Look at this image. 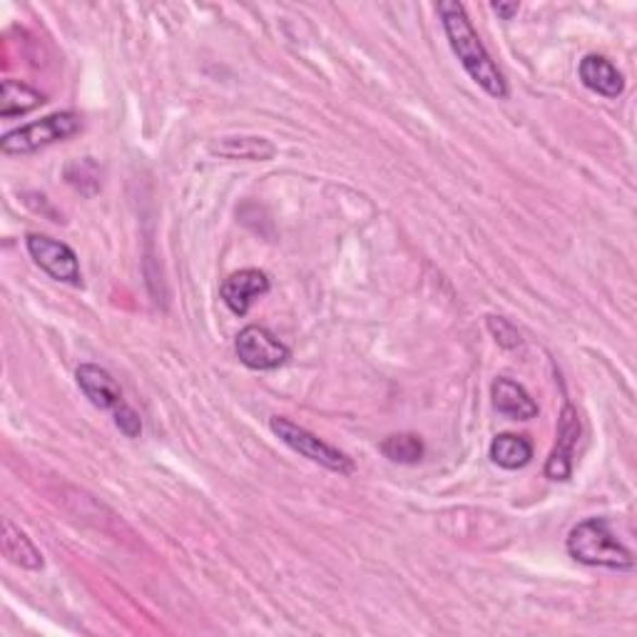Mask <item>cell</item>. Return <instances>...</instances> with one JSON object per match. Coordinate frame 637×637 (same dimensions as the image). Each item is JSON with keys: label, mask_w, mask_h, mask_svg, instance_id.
Returning <instances> with one entry per match:
<instances>
[{"label": "cell", "mask_w": 637, "mask_h": 637, "mask_svg": "<svg viewBox=\"0 0 637 637\" xmlns=\"http://www.w3.org/2000/svg\"><path fill=\"white\" fill-rule=\"evenodd\" d=\"M436 11H439L441 15L443 33H446L449 46L453 52H456V58L470 75V81H474L476 85H481L483 90L495 100L509 98V83H505L499 65L493 63L491 52L486 50L483 40L478 38L466 8L456 3V0H449V3L436 5Z\"/></svg>", "instance_id": "1"}, {"label": "cell", "mask_w": 637, "mask_h": 637, "mask_svg": "<svg viewBox=\"0 0 637 637\" xmlns=\"http://www.w3.org/2000/svg\"><path fill=\"white\" fill-rule=\"evenodd\" d=\"M565 548H568L571 558L583 565H592V568H610L621 573L635 571L633 553L617 540L605 518H588L578 523L565 540Z\"/></svg>", "instance_id": "2"}, {"label": "cell", "mask_w": 637, "mask_h": 637, "mask_svg": "<svg viewBox=\"0 0 637 637\" xmlns=\"http://www.w3.org/2000/svg\"><path fill=\"white\" fill-rule=\"evenodd\" d=\"M83 130V120L77 112H56L30 125L15 127L0 137V150L5 155H33L56 143H65Z\"/></svg>", "instance_id": "3"}, {"label": "cell", "mask_w": 637, "mask_h": 637, "mask_svg": "<svg viewBox=\"0 0 637 637\" xmlns=\"http://www.w3.org/2000/svg\"><path fill=\"white\" fill-rule=\"evenodd\" d=\"M269 429L277 436L279 441L286 443L292 451L299 453L302 458L311 461V464H317L327 470H334L339 476H352L356 466L354 461L346 456L334 446H329L327 441H321L319 436H314L311 431L304 429V426L294 424L292 418L286 416H272L269 418Z\"/></svg>", "instance_id": "4"}, {"label": "cell", "mask_w": 637, "mask_h": 637, "mask_svg": "<svg viewBox=\"0 0 637 637\" xmlns=\"http://www.w3.org/2000/svg\"><path fill=\"white\" fill-rule=\"evenodd\" d=\"M234 352L252 371H274L292 359L290 346L279 342V336L259 324L244 327L240 331L237 342H234Z\"/></svg>", "instance_id": "5"}, {"label": "cell", "mask_w": 637, "mask_h": 637, "mask_svg": "<svg viewBox=\"0 0 637 637\" xmlns=\"http://www.w3.org/2000/svg\"><path fill=\"white\" fill-rule=\"evenodd\" d=\"M25 247H28V255L42 272L63 284L83 286L81 261H77V255L65 242L46 237V234H28Z\"/></svg>", "instance_id": "6"}, {"label": "cell", "mask_w": 637, "mask_h": 637, "mask_svg": "<svg viewBox=\"0 0 637 637\" xmlns=\"http://www.w3.org/2000/svg\"><path fill=\"white\" fill-rule=\"evenodd\" d=\"M580 439V418L571 404L563 406L561 424H558V443L546 464V476L551 481H568L573 476V453Z\"/></svg>", "instance_id": "7"}, {"label": "cell", "mask_w": 637, "mask_h": 637, "mask_svg": "<svg viewBox=\"0 0 637 637\" xmlns=\"http://www.w3.org/2000/svg\"><path fill=\"white\" fill-rule=\"evenodd\" d=\"M269 277L259 269H240V272L230 274L222 282V302L226 304V309L237 317H244L249 311L252 302L259 299L269 292Z\"/></svg>", "instance_id": "8"}, {"label": "cell", "mask_w": 637, "mask_h": 637, "mask_svg": "<svg viewBox=\"0 0 637 637\" xmlns=\"http://www.w3.org/2000/svg\"><path fill=\"white\" fill-rule=\"evenodd\" d=\"M75 379L83 394L90 399V404L95 408H100V412H115L122 404V391L118 387V381L110 377V371L100 369V366L95 364L77 366Z\"/></svg>", "instance_id": "9"}, {"label": "cell", "mask_w": 637, "mask_h": 637, "mask_svg": "<svg viewBox=\"0 0 637 637\" xmlns=\"http://www.w3.org/2000/svg\"><path fill=\"white\" fill-rule=\"evenodd\" d=\"M578 75L588 90L603 95L608 100H617L625 93V81L621 70L610 63L605 56H596V52H592V56L583 58Z\"/></svg>", "instance_id": "10"}, {"label": "cell", "mask_w": 637, "mask_h": 637, "mask_svg": "<svg viewBox=\"0 0 637 637\" xmlns=\"http://www.w3.org/2000/svg\"><path fill=\"white\" fill-rule=\"evenodd\" d=\"M491 399H493L495 412H501L509 418H516V421H530V418L538 416V404L534 401V396H530L528 391L513 379H505V377L495 379L491 387Z\"/></svg>", "instance_id": "11"}, {"label": "cell", "mask_w": 637, "mask_h": 637, "mask_svg": "<svg viewBox=\"0 0 637 637\" xmlns=\"http://www.w3.org/2000/svg\"><path fill=\"white\" fill-rule=\"evenodd\" d=\"M0 546H3V555L17 568L25 571H42V555L35 548L33 540L15 526L13 520H3V536H0Z\"/></svg>", "instance_id": "12"}, {"label": "cell", "mask_w": 637, "mask_h": 637, "mask_svg": "<svg viewBox=\"0 0 637 637\" xmlns=\"http://www.w3.org/2000/svg\"><path fill=\"white\" fill-rule=\"evenodd\" d=\"M488 456H491L495 466H501L505 470H518L526 468L530 461H534V443L528 441V436L499 433L491 441Z\"/></svg>", "instance_id": "13"}, {"label": "cell", "mask_w": 637, "mask_h": 637, "mask_svg": "<svg viewBox=\"0 0 637 637\" xmlns=\"http://www.w3.org/2000/svg\"><path fill=\"white\" fill-rule=\"evenodd\" d=\"M46 102V95L35 87L25 85L21 81H3V95H0V118L11 120V118H21L25 112H30L35 108Z\"/></svg>", "instance_id": "14"}, {"label": "cell", "mask_w": 637, "mask_h": 637, "mask_svg": "<svg viewBox=\"0 0 637 637\" xmlns=\"http://www.w3.org/2000/svg\"><path fill=\"white\" fill-rule=\"evenodd\" d=\"M215 155L232 157V160H252V162H265L274 157V145L267 137H224L220 143H212L209 147Z\"/></svg>", "instance_id": "15"}, {"label": "cell", "mask_w": 637, "mask_h": 637, "mask_svg": "<svg viewBox=\"0 0 637 637\" xmlns=\"http://www.w3.org/2000/svg\"><path fill=\"white\" fill-rule=\"evenodd\" d=\"M379 449H381L383 456H387L389 461H394V464H401V466L418 464V461H421L424 453H426L421 436H416V433L387 436V439L381 441Z\"/></svg>", "instance_id": "16"}, {"label": "cell", "mask_w": 637, "mask_h": 637, "mask_svg": "<svg viewBox=\"0 0 637 637\" xmlns=\"http://www.w3.org/2000/svg\"><path fill=\"white\" fill-rule=\"evenodd\" d=\"M488 331H491L495 342H499V346L509 348V352H513V348H520L523 346L520 331L516 327H513L509 319H503V317H488Z\"/></svg>", "instance_id": "17"}, {"label": "cell", "mask_w": 637, "mask_h": 637, "mask_svg": "<svg viewBox=\"0 0 637 637\" xmlns=\"http://www.w3.org/2000/svg\"><path fill=\"white\" fill-rule=\"evenodd\" d=\"M115 424H118V429L127 436V439H137V436L143 433V421H139L135 408L127 406V404H120L115 408Z\"/></svg>", "instance_id": "18"}, {"label": "cell", "mask_w": 637, "mask_h": 637, "mask_svg": "<svg viewBox=\"0 0 637 637\" xmlns=\"http://www.w3.org/2000/svg\"><path fill=\"white\" fill-rule=\"evenodd\" d=\"M491 8H493L495 15L503 17V21H513V17H516L520 11V3H501L499 0V3H493Z\"/></svg>", "instance_id": "19"}]
</instances>
